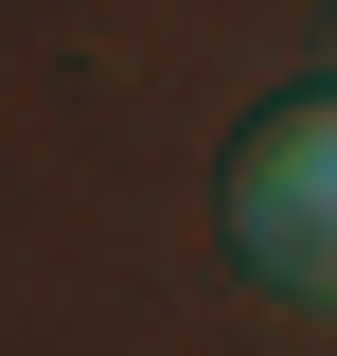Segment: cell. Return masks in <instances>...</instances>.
Instances as JSON below:
<instances>
[{"instance_id": "6da1fadb", "label": "cell", "mask_w": 337, "mask_h": 356, "mask_svg": "<svg viewBox=\"0 0 337 356\" xmlns=\"http://www.w3.org/2000/svg\"><path fill=\"white\" fill-rule=\"evenodd\" d=\"M231 267L266 303H320L337 321V72L284 89L249 143H231Z\"/></svg>"}, {"instance_id": "7a4b0ae2", "label": "cell", "mask_w": 337, "mask_h": 356, "mask_svg": "<svg viewBox=\"0 0 337 356\" xmlns=\"http://www.w3.org/2000/svg\"><path fill=\"white\" fill-rule=\"evenodd\" d=\"M320 36H337V18H320Z\"/></svg>"}]
</instances>
